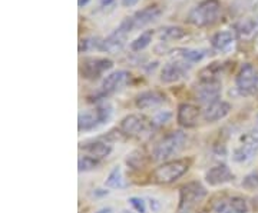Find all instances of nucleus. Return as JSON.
Listing matches in <instances>:
<instances>
[{
	"mask_svg": "<svg viewBox=\"0 0 258 213\" xmlns=\"http://www.w3.org/2000/svg\"><path fill=\"white\" fill-rule=\"evenodd\" d=\"M112 115V108L109 103H101L96 106V109L85 111L79 113L78 118V129L79 132H86L98 128L109 121Z\"/></svg>",
	"mask_w": 258,
	"mask_h": 213,
	"instance_id": "obj_4",
	"label": "nucleus"
},
{
	"mask_svg": "<svg viewBox=\"0 0 258 213\" xmlns=\"http://www.w3.org/2000/svg\"><path fill=\"white\" fill-rule=\"evenodd\" d=\"M129 33H132V30L129 28L128 20L123 19L119 26L115 29L109 36L102 39L101 52L111 53V55L120 52L125 46V42H126V37L129 36Z\"/></svg>",
	"mask_w": 258,
	"mask_h": 213,
	"instance_id": "obj_5",
	"label": "nucleus"
},
{
	"mask_svg": "<svg viewBox=\"0 0 258 213\" xmlns=\"http://www.w3.org/2000/svg\"><path fill=\"white\" fill-rule=\"evenodd\" d=\"M161 15H162V10L159 9L158 6H148L145 9L138 10L132 16L125 19L128 20L129 28L134 32V30L147 28L148 25L154 23L155 20L161 18Z\"/></svg>",
	"mask_w": 258,
	"mask_h": 213,
	"instance_id": "obj_11",
	"label": "nucleus"
},
{
	"mask_svg": "<svg viewBox=\"0 0 258 213\" xmlns=\"http://www.w3.org/2000/svg\"><path fill=\"white\" fill-rule=\"evenodd\" d=\"M126 163H128L129 167H132V169H135V170H141V169H144V167L147 166V155H145L142 150H134L131 155H128Z\"/></svg>",
	"mask_w": 258,
	"mask_h": 213,
	"instance_id": "obj_24",
	"label": "nucleus"
},
{
	"mask_svg": "<svg viewBox=\"0 0 258 213\" xmlns=\"http://www.w3.org/2000/svg\"><path fill=\"white\" fill-rule=\"evenodd\" d=\"M234 180V173L227 165H217L212 166L205 173V182L210 186H221L225 183H230Z\"/></svg>",
	"mask_w": 258,
	"mask_h": 213,
	"instance_id": "obj_16",
	"label": "nucleus"
},
{
	"mask_svg": "<svg viewBox=\"0 0 258 213\" xmlns=\"http://www.w3.org/2000/svg\"><path fill=\"white\" fill-rule=\"evenodd\" d=\"M172 55L176 60H181L186 65L192 66V63H198L205 57V50L191 49V47H178L175 50H172Z\"/></svg>",
	"mask_w": 258,
	"mask_h": 213,
	"instance_id": "obj_20",
	"label": "nucleus"
},
{
	"mask_svg": "<svg viewBox=\"0 0 258 213\" xmlns=\"http://www.w3.org/2000/svg\"><path fill=\"white\" fill-rule=\"evenodd\" d=\"M138 2L139 0H120V5H122L123 8H132V6H135Z\"/></svg>",
	"mask_w": 258,
	"mask_h": 213,
	"instance_id": "obj_35",
	"label": "nucleus"
},
{
	"mask_svg": "<svg viewBox=\"0 0 258 213\" xmlns=\"http://www.w3.org/2000/svg\"><path fill=\"white\" fill-rule=\"evenodd\" d=\"M235 86L238 92L244 96L254 94L258 90V70L251 65L245 63L240 67L235 76Z\"/></svg>",
	"mask_w": 258,
	"mask_h": 213,
	"instance_id": "obj_6",
	"label": "nucleus"
},
{
	"mask_svg": "<svg viewBox=\"0 0 258 213\" xmlns=\"http://www.w3.org/2000/svg\"><path fill=\"white\" fill-rule=\"evenodd\" d=\"M99 162L101 160H98V159L92 158V156H82V158L79 159V162H78V167H79V172H91L93 169H96V167L99 166Z\"/></svg>",
	"mask_w": 258,
	"mask_h": 213,
	"instance_id": "obj_30",
	"label": "nucleus"
},
{
	"mask_svg": "<svg viewBox=\"0 0 258 213\" xmlns=\"http://www.w3.org/2000/svg\"><path fill=\"white\" fill-rule=\"evenodd\" d=\"M228 207L232 213H248V203L244 197L241 196H234L228 202Z\"/></svg>",
	"mask_w": 258,
	"mask_h": 213,
	"instance_id": "obj_28",
	"label": "nucleus"
},
{
	"mask_svg": "<svg viewBox=\"0 0 258 213\" xmlns=\"http://www.w3.org/2000/svg\"><path fill=\"white\" fill-rule=\"evenodd\" d=\"M189 67L191 66H186V63L181 62V60L166 63L161 70V82L162 83H176V82L182 80L184 77H186Z\"/></svg>",
	"mask_w": 258,
	"mask_h": 213,
	"instance_id": "obj_15",
	"label": "nucleus"
},
{
	"mask_svg": "<svg viewBox=\"0 0 258 213\" xmlns=\"http://www.w3.org/2000/svg\"><path fill=\"white\" fill-rule=\"evenodd\" d=\"M88 155V156H92V158L102 160V159L108 158L111 155L112 146L106 142H102V140H96V142H91V143H86L81 148Z\"/></svg>",
	"mask_w": 258,
	"mask_h": 213,
	"instance_id": "obj_21",
	"label": "nucleus"
},
{
	"mask_svg": "<svg viewBox=\"0 0 258 213\" xmlns=\"http://www.w3.org/2000/svg\"><path fill=\"white\" fill-rule=\"evenodd\" d=\"M207 196V189L200 182H189L179 189V210H186L201 202Z\"/></svg>",
	"mask_w": 258,
	"mask_h": 213,
	"instance_id": "obj_9",
	"label": "nucleus"
},
{
	"mask_svg": "<svg viewBox=\"0 0 258 213\" xmlns=\"http://www.w3.org/2000/svg\"><path fill=\"white\" fill-rule=\"evenodd\" d=\"M166 102V96L159 90H147L142 92L137 96L135 104L141 111H149V109H155L159 108L161 104Z\"/></svg>",
	"mask_w": 258,
	"mask_h": 213,
	"instance_id": "obj_18",
	"label": "nucleus"
},
{
	"mask_svg": "<svg viewBox=\"0 0 258 213\" xmlns=\"http://www.w3.org/2000/svg\"><path fill=\"white\" fill-rule=\"evenodd\" d=\"M191 162L185 159L168 160L157 166L151 173V180L157 185H169L182 177L188 172Z\"/></svg>",
	"mask_w": 258,
	"mask_h": 213,
	"instance_id": "obj_2",
	"label": "nucleus"
},
{
	"mask_svg": "<svg viewBox=\"0 0 258 213\" xmlns=\"http://www.w3.org/2000/svg\"><path fill=\"white\" fill-rule=\"evenodd\" d=\"M242 187L247 189V190H251V192H255L258 190V172H251L247 176L244 177L242 180Z\"/></svg>",
	"mask_w": 258,
	"mask_h": 213,
	"instance_id": "obj_31",
	"label": "nucleus"
},
{
	"mask_svg": "<svg viewBox=\"0 0 258 213\" xmlns=\"http://www.w3.org/2000/svg\"><path fill=\"white\" fill-rule=\"evenodd\" d=\"M116 2L118 0H99V6H101L102 9H111L113 8L115 5H116Z\"/></svg>",
	"mask_w": 258,
	"mask_h": 213,
	"instance_id": "obj_34",
	"label": "nucleus"
},
{
	"mask_svg": "<svg viewBox=\"0 0 258 213\" xmlns=\"http://www.w3.org/2000/svg\"><path fill=\"white\" fill-rule=\"evenodd\" d=\"M171 112L168 111H162L158 113L157 116L154 118V121H152V125H155V126H162V125H165L166 122L171 119Z\"/></svg>",
	"mask_w": 258,
	"mask_h": 213,
	"instance_id": "obj_33",
	"label": "nucleus"
},
{
	"mask_svg": "<svg viewBox=\"0 0 258 213\" xmlns=\"http://www.w3.org/2000/svg\"><path fill=\"white\" fill-rule=\"evenodd\" d=\"M147 128V119L141 115H128L119 123V132L128 138H137L139 135H142Z\"/></svg>",
	"mask_w": 258,
	"mask_h": 213,
	"instance_id": "obj_13",
	"label": "nucleus"
},
{
	"mask_svg": "<svg viewBox=\"0 0 258 213\" xmlns=\"http://www.w3.org/2000/svg\"><path fill=\"white\" fill-rule=\"evenodd\" d=\"M258 153V129H252L242 135L238 146L234 150L232 159L235 162H247Z\"/></svg>",
	"mask_w": 258,
	"mask_h": 213,
	"instance_id": "obj_8",
	"label": "nucleus"
},
{
	"mask_svg": "<svg viewBox=\"0 0 258 213\" xmlns=\"http://www.w3.org/2000/svg\"><path fill=\"white\" fill-rule=\"evenodd\" d=\"M113 62L106 57H86L81 63V74L88 80H96L102 74L111 70Z\"/></svg>",
	"mask_w": 258,
	"mask_h": 213,
	"instance_id": "obj_7",
	"label": "nucleus"
},
{
	"mask_svg": "<svg viewBox=\"0 0 258 213\" xmlns=\"http://www.w3.org/2000/svg\"><path fill=\"white\" fill-rule=\"evenodd\" d=\"M200 116H201V109L198 106L192 104V103H181L178 106L176 122L182 128H186V129L195 128Z\"/></svg>",
	"mask_w": 258,
	"mask_h": 213,
	"instance_id": "obj_14",
	"label": "nucleus"
},
{
	"mask_svg": "<svg viewBox=\"0 0 258 213\" xmlns=\"http://www.w3.org/2000/svg\"><path fill=\"white\" fill-rule=\"evenodd\" d=\"M89 2H91V0H78V6H79V8H85V6L89 5Z\"/></svg>",
	"mask_w": 258,
	"mask_h": 213,
	"instance_id": "obj_36",
	"label": "nucleus"
},
{
	"mask_svg": "<svg viewBox=\"0 0 258 213\" xmlns=\"http://www.w3.org/2000/svg\"><path fill=\"white\" fill-rule=\"evenodd\" d=\"M222 65L221 63H212V65L204 67L200 73V80H220L218 76H221Z\"/></svg>",
	"mask_w": 258,
	"mask_h": 213,
	"instance_id": "obj_26",
	"label": "nucleus"
},
{
	"mask_svg": "<svg viewBox=\"0 0 258 213\" xmlns=\"http://www.w3.org/2000/svg\"><path fill=\"white\" fill-rule=\"evenodd\" d=\"M131 79V73L128 70H115L109 73L101 84V92L103 96H109L113 93L120 92Z\"/></svg>",
	"mask_w": 258,
	"mask_h": 213,
	"instance_id": "obj_12",
	"label": "nucleus"
},
{
	"mask_svg": "<svg viewBox=\"0 0 258 213\" xmlns=\"http://www.w3.org/2000/svg\"><path fill=\"white\" fill-rule=\"evenodd\" d=\"M96 213H112V209H111V207H103V209L98 210Z\"/></svg>",
	"mask_w": 258,
	"mask_h": 213,
	"instance_id": "obj_37",
	"label": "nucleus"
},
{
	"mask_svg": "<svg viewBox=\"0 0 258 213\" xmlns=\"http://www.w3.org/2000/svg\"><path fill=\"white\" fill-rule=\"evenodd\" d=\"M152 37H154V32H152V30H145V32H142L137 39H134V40L131 42V45H129L131 50H132V52H142V50H145V49L151 45Z\"/></svg>",
	"mask_w": 258,
	"mask_h": 213,
	"instance_id": "obj_22",
	"label": "nucleus"
},
{
	"mask_svg": "<svg viewBox=\"0 0 258 213\" xmlns=\"http://www.w3.org/2000/svg\"><path fill=\"white\" fill-rule=\"evenodd\" d=\"M230 213H232V212H230Z\"/></svg>",
	"mask_w": 258,
	"mask_h": 213,
	"instance_id": "obj_38",
	"label": "nucleus"
},
{
	"mask_svg": "<svg viewBox=\"0 0 258 213\" xmlns=\"http://www.w3.org/2000/svg\"><path fill=\"white\" fill-rule=\"evenodd\" d=\"M102 39L99 37H88V39H82L79 43V52H88V50H101Z\"/></svg>",
	"mask_w": 258,
	"mask_h": 213,
	"instance_id": "obj_29",
	"label": "nucleus"
},
{
	"mask_svg": "<svg viewBox=\"0 0 258 213\" xmlns=\"http://www.w3.org/2000/svg\"><path fill=\"white\" fill-rule=\"evenodd\" d=\"M186 142V135L181 130H175L168 133L162 139L158 142L154 148V160L157 162H168L171 158L178 155Z\"/></svg>",
	"mask_w": 258,
	"mask_h": 213,
	"instance_id": "obj_3",
	"label": "nucleus"
},
{
	"mask_svg": "<svg viewBox=\"0 0 258 213\" xmlns=\"http://www.w3.org/2000/svg\"><path fill=\"white\" fill-rule=\"evenodd\" d=\"M105 186L108 187H122L123 186V177H122V170H120L119 166L113 167L111 170V173L108 175L106 180H105Z\"/></svg>",
	"mask_w": 258,
	"mask_h": 213,
	"instance_id": "obj_27",
	"label": "nucleus"
},
{
	"mask_svg": "<svg viewBox=\"0 0 258 213\" xmlns=\"http://www.w3.org/2000/svg\"><path fill=\"white\" fill-rule=\"evenodd\" d=\"M186 35L184 29L179 26H165V28L159 29V39L161 40H179Z\"/></svg>",
	"mask_w": 258,
	"mask_h": 213,
	"instance_id": "obj_23",
	"label": "nucleus"
},
{
	"mask_svg": "<svg viewBox=\"0 0 258 213\" xmlns=\"http://www.w3.org/2000/svg\"><path fill=\"white\" fill-rule=\"evenodd\" d=\"M222 5L220 0H203L189 10L186 20L195 28H208L221 18Z\"/></svg>",
	"mask_w": 258,
	"mask_h": 213,
	"instance_id": "obj_1",
	"label": "nucleus"
},
{
	"mask_svg": "<svg viewBox=\"0 0 258 213\" xmlns=\"http://www.w3.org/2000/svg\"><path fill=\"white\" fill-rule=\"evenodd\" d=\"M237 43V37L231 30H222L215 33L211 39V46L218 53H230L234 50Z\"/></svg>",
	"mask_w": 258,
	"mask_h": 213,
	"instance_id": "obj_19",
	"label": "nucleus"
},
{
	"mask_svg": "<svg viewBox=\"0 0 258 213\" xmlns=\"http://www.w3.org/2000/svg\"><path fill=\"white\" fill-rule=\"evenodd\" d=\"M231 112V104L225 100H217V102L210 103L205 106L203 112V119L208 123H215L227 118Z\"/></svg>",
	"mask_w": 258,
	"mask_h": 213,
	"instance_id": "obj_17",
	"label": "nucleus"
},
{
	"mask_svg": "<svg viewBox=\"0 0 258 213\" xmlns=\"http://www.w3.org/2000/svg\"><path fill=\"white\" fill-rule=\"evenodd\" d=\"M128 202H129V204L132 206V209H134V210H135L137 213L147 212V204H145V202H144V199L134 196V197H129Z\"/></svg>",
	"mask_w": 258,
	"mask_h": 213,
	"instance_id": "obj_32",
	"label": "nucleus"
},
{
	"mask_svg": "<svg viewBox=\"0 0 258 213\" xmlns=\"http://www.w3.org/2000/svg\"><path fill=\"white\" fill-rule=\"evenodd\" d=\"M258 28V23L254 19H242L235 25V32L242 37H247L252 35Z\"/></svg>",
	"mask_w": 258,
	"mask_h": 213,
	"instance_id": "obj_25",
	"label": "nucleus"
},
{
	"mask_svg": "<svg viewBox=\"0 0 258 213\" xmlns=\"http://www.w3.org/2000/svg\"><path fill=\"white\" fill-rule=\"evenodd\" d=\"M222 94V83L221 80H200V84L195 87V97L204 104L220 100Z\"/></svg>",
	"mask_w": 258,
	"mask_h": 213,
	"instance_id": "obj_10",
	"label": "nucleus"
}]
</instances>
